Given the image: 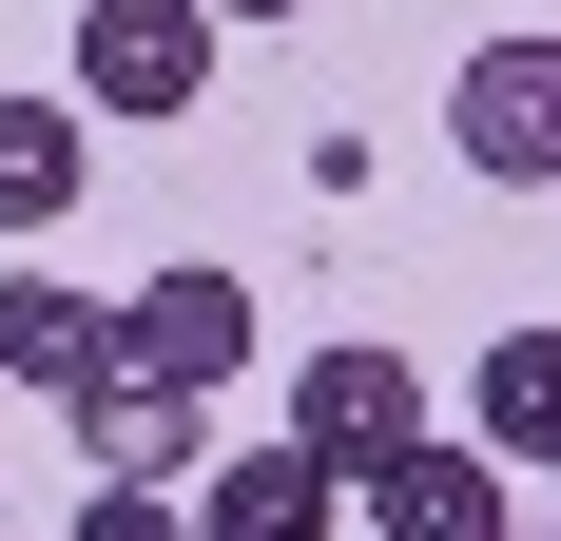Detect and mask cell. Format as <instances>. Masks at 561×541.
I'll return each instance as SVG.
<instances>
[{
	"instance_id": "obj_11",
	"label": "cell",
	"mask_w": 561,
	"mask_h": 541,
	"mask_svg": "<svg viewBox=\"0 0 561 541\" xmlns=\"http://www.w3.org/2000/svg\"><path fill=\"white\" fill-rule=\"evenodd\" d=\"M78 541H194V503H174V484H98V503H78Z\"/></svg>"
},
{
	"instance_id": "obj_10",
	"label": "cell",
	"mask_w": 561,
	"mask_h": 541,
	"mask_svg": "<svg viewBox=\"0 0 561 541\" xmlns=\"http://www.w3.org/2000/svg\"><path fill=\"white\" fill-rule=\"evenodd\" d=\"M484 464H561V329L484 348Z\"/></svg>"
},
{
	"instance_id": "obj_7",
	"label": "cell",
	"mask_w": 561,
	"mask_h": 541,
	"mask_svg": "<svg viewBox=\"0 0 561 541\" xmlns=\"http://www.w3.org/2000/svg\"><path fill=\"white\" fill-rule=\"evenodd\" d=\"M368 541H504V464L426 426L407 464H368Z\"/></svg>"
},
{
	"instance_id": "obj_12",
	"label": "cell",
	"mask_w": 561,
	"mask_h": 541,
	"mask_svg": "<svg viewBox=\"0 0 561 541\" xmlns=\"http://www.w3.org/2000/svg\"><path fill=\"white\" fill-rule=\"evenodd\" d=\"M214 20H310V0H214Z\"/></svg>"
},
{
	"instance_id": "obj_1",
	"label": "cell",
	"mask_w": 561,
	"mask_h": 541,
	"mask_svg": "<svg viewBox=\"0 0 561 541\" xmlns=\"http://www.w3.org/2000/svg\"><path fill=\"white\" fill-rule=\"evenodd\" d=\"M407 445H426V368H407V348L348 329V348L290 368V464H310V484H368V464H407Z\"/></svg>"
},
{
	"instance_id": "obj_6",
	"label": "cell",
	"mask_w": 561,
	"mask_h": 541,
	"mask_svg": "<svg viewBox=\"0 0 561 541\" xmlns=\"http://www.w3.org/2000/svg\"><path fill=\"white\" fill-rule=\"evenodd\" d=\"M98 368H116V310H98V290H58V270H0V387L78 406Z\"/></svg>"
},
{
	"instance_id": "obj_2",
	"label": "cell",
	"mask_w": 561,
	"mask_h": 541,
	"mask_svg": "<svg viewBox=\"0 0 561 541\" xmlns=\"http://www.w3.org/2000/svg\"><path fill=\"white\" fill-rule=\"evenodd\" d=\"M214 0H78V97L98 116H194L214 97Z\"/></svg>"
},
{
	"instance_id": "obj_4",
	"label": "cell",
	"mask_w": 561,
	"mask_h": 541,
	"mask_svg": "<svg viewBox=\"0 0 561 541\" xmlns=\"http://www.w3.org/2000/svg\"><path fill=\"white\" fill-rule=\"evenodd\" d=\"M116 368H156V387L214 406V387L252 368V270H156V290L116 310Z\"/></svg>"
},
{
	"instance_id": "obj_8",
	"label": "cell",
	"mask_w": 561,
	"mask_h": 541,
	"mask_svg": "<svg viewBox=\"0 0 561 541\" xmlns=\"http://www.w3.org/2000/svg\"><path fill=\"white\" fill-rule=\"evenodd\" d=\"M348 484H310L290 445H232V464H194V541H330Z\"/></svg>"
},
{
	"instance_id": "obj_9",
	"label": "cell",
	"mask_w": 561,
	"mask_h": 541,
	"mask_svg": "<svg viewBox=\"0 0 561 541\" xmlns=\"http://www.w3.org/2000/svg\"><path fill=\"white\" fill-rule=\"evenodd\" d=\"M78 174H98V136L58 97H0V232H58L78 214Z\"/></svg>"
},
{
	"instance_id": "obj_5",
	"label": "cell",
	"mask_w": 561,
	"mask_h": 541,
	"mask_svg": "<svg viewBox=\"0 0 561 541\" xmlns=\"http://www.w3.org/2000/svg\"><path fill=\"white\" fill-rule=\"evenodd\" d=\"M194 426H214V406L156 387V368H98V387H78V464H98V484H194Z\"/></svg>"
},
{
	"instance_id": "obj_3",
	"label": "cell",
	"mask_w": 561,
	"mask_h": 541,
	"mask_svg": "<svg viewBox=\"0 0 561 541\" xmlns=\"http://www.w3.org/2000/svg\"><path fill=\"white\" fill-rule=\"evenodd\" d=\"M465 174H504V194H561V39H484L465 58V97H446Z\"/></svg>"
}]
</instances>
